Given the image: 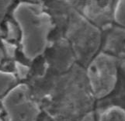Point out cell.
Returning <instances> with one entry per match:
<instances>
[{
  "label": "cell",
  "mask_w": 125,
  "mask_h": 121,
  "mask_svg": "<svg viewBox=\"0 0 125 121\" xmlns=\"http://www.w3.org/2000/svg\"><path fill=\"white\" fill-rule=\"evenodd\" d=\"M20 36V31L19 28L16 26V24L9 22L7 23V39L8 40H16Z\"/></svg>",
  "instance_id": "5"
},
{
  "label": "cell",
  "mask_w": 125,
  "mask_h": 121,
  "mask_svg": "<svg viewBox=\"0 0 125 121\" xmlns=\"http://www.w3.org/2000/svg\"><path fill=\"white\" fill-rule=\"evenodd\" d=\"M0 121H2V120H0Z\"/></svg>",
  "instance_id": "10"
},
{
  "label": "cell",
  "mask_w": 125,
  "mask_h": 121,
  "mask_svg": "<svg viewBox=\"0 0 125 121\" xmlns=\"http://www.w3.org/2000/svg\"><path fill=\"white\" fill-rule=\"evenodd\" d=\"M117 67L111 55L102 54L93 61L89 70V77L93 92L103 97L113 89L116 81Z\"/></svg>",
  "instance_id": "3"
},
{
  "label": "cell",
  "mask_w": 125,
  "mask_h": 121,
  "mask_svg": "<svg viewBox=\"0 0 125 121\" xmlns=\"http://www.w3.org/2000/svg\"><path fill=\"white\" fill-rule=\"evenodd\" d=\"M2 45L4 48V54H5L8 58H14L16 50V46L11 43L8 40H2Z\"/></svg>",
  "instance_id": "6"
},
{
  "label": "cell",
  "mask_w": 125,
  "mask_h": 121,
  "mask_svg": "<svg viewBox=\"0 0 125 121\" xmlns=\"http://www.w3.org/2000/svg\"><path fill=\"white\" fill-rule=\"evenodd\" d=\"M10 4H11V2L10 1H0V36H1L2 33V30L1 28V23L6 14V12L8 10L9 7H10Z\"/></svg>",
  "instance_id": "8"
},
{
  "label": "cell",
  "mask_w": 125,
  "mask_h": 121,
  "mask_svg": "<svg viewBox=\"0 0 125 121\" xmlns=\"http://www.w3.org/2000/svg\"><path fill=\"white\" fill-rule=\"evenodd\" d=\"M4 55H5V54H4V51H3V50L1 48V47H0V64L2 63V60L4 58Z\"/></svg>",
  "instance_id": "9"
},
{
  "label": "cell",
  "mask_w": 125,
  "mask_h": 121,
  "mask_svg": "<svg viewBox=\"0 0 125 121\" xmlns=\"http://www.w3.org/2000/svg\"><path fill=\"white\" fill-rule=\"evenodd\" d=\"M16 77L12 72L0 71V96L7 93L15 86Z\"/></svg>",
  "instance_id": "4"
},
{
  "label": "cell",
  "mask_w": 125,
  "mask_h": 121,
  "mask_svg": "<svg viewBox=\"0 0 125 121\" xmlns=\"http://www.w3.org/2000/svg\"><path fill=\"white\" fill-rule=\"evenodd\" d=\"M19 28L20 44L25 57L33 60L44 52L51 30V19L43 7L37 3L20 2L13 11Z\"/></svg>",
  "instance_id": "1"
},
{
  "label": "cell",
  "mask_w": 125,
  "mask_h": 121,
  "mask_svg": "<svg viewBox=\"0 0 125 121\" xmlns=\"http://www.w3.org/2000/svg\"><path fill=\"white\" fill-rule=\"evenodd\" d=\"M15 68L16 71V75L19 79H24L28 75V73L30 71L29 67L25 65L20 61H16L15 63Z\"/></svg>",
  "instance_id": "7"
},
{
  "label": "cell",
  "mask_w": 125,
  "mask_h": 121,
  "mask_svg": "<svg viewBox=\"0 0 125 121\" xmlns=\"http://www.w3.org/2000/svg\"><path fill=\"white\" fill-rule=\"evenodd\" d=\"M2 104L6 112L5 121H36L40 110L25 84L15 85L4 96Z\"/></svg>",
  "instance_id": "2"
}]
</instances>
